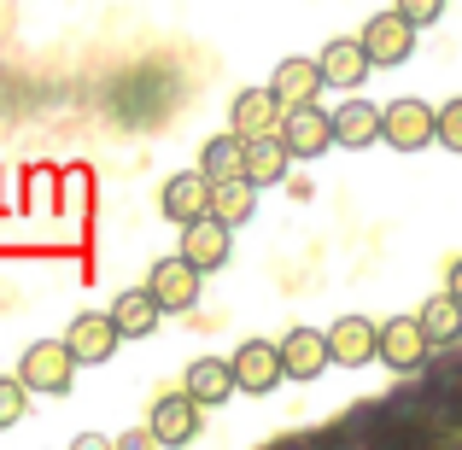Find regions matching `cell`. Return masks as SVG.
<instances>
[{
  "label": "cell",
  "mask_w": 462,
  "mask_h": 450,
  "mask_svg": "<svg viewBox=\"0 0 462 450\" xmlns=\"http://www.w3.org/2000/svg\"><path fill=\"white\" fill-rule=\"evenodd\" d=\"M70 381H77V357L65 351V339H35L30 351L18 357V386L23 392H70Z\"/></svg>",
  "instance_id": "cell-1"
},
{
  "label": "cell",
  "mask_w": 462,
  "mask_h": 450,
  "mask_svg": "<svg viewBox=\"0 0 462 450\" xmlns=\"http://www.w3.org/2000/svg\"><path fill=\"white\" fill-rule=\"evenodd\" d=\"M181 228V258L193 263V270H223L228 263V252H235V228L223 223V216H211V211H199V216H188V223H176Z\"/></svg>",
  "instance_id": "cell-2"
},
{
  "label": "cell",
  "mask_w": 462,
  "mask_h": 450,
  "mask_svg": "<svg viewBox=\"0 0 462 450\" xmlns=\"http://www.w3.org/2000/svg\"><path fill=\"white\" fill-rule=\"evenodd\" d=\"M357 47H363L369 65H404V59L416 53V23H410L404 12H374V18L363 23Z\"/></svg>",
  "instance_id": "cell-3"
},
{
  "label": "cell",
  "mask_w": 462,
  "mask_h": 450,
  "mask_svg": "<svg viewBox=\"0 0 462 450\" xmlns=\"http://www.w3.org/2000/svg\"><path fill=\"white\" fill-rule=\"evenodd\" d=\"M381 141L386 147H398V152H421V147H433V106L428 100H393V106H381Z\"/></svg>",
  "instance_id": "cell-4"
},
{
  "label": "cell",
  "mask_w": 462,
  "mask_h": 450,
  "mask_svg": "<svg viewBox=\"0 0 462 450\" xmlns=\"http://www.w3.org/2000/svg\"><path fill=\"white\" fill-rule=\"evenodd\" d=\"M275 141H282L293 158H322L328 147H334V135H328V112H316V100L282 106V117H275Z\"/></svg>",
  "instance_id": "cell-5"
},
{
  "label": "cell",
  "mask_w": 462,
  "mask_h": 450,
  "mask_svg": "<svg viewBox=\"0 0 462 450\" xmlns=\"http://www.w3.org/2000/svg\"><path fill=\"white\" fill-rule=\"evenodd\" d=\"M374 357L393 363L398 374H416L428 363V334H421L416 316H393V322L374 327Z\"/></svg>",
  "instance_id": "cell-6"
},
{
  "label": "cell",
  "mask_w": 462,
  "mask_h": 450,
  "mask_svg": "<svg viewBox=\"0 0 462 450\" xmlns=\"http://www.w3.org/2000/svg\"><path fill=\"white\" fill-rule=\"evenodd\" d=\"M147 293H152V304L164 316H181V310H193V304H199V270H193L181 252H176V258H158Z\"/></svg>",
  "instance_id": "cell-7"
},
{
  "label": "cell",
  "mask_w": 462,
  "mask_h": 450,
  "mask_svg": "<svg viewBox=\"0 0 462 450\" xmlns=\"http://www.w3.org/2000/svg\"><path fill=\"white\" fill-rule=\"evenodd\" d=\"M117 345H124V334L112 327V316H106V310H82L77 322L65 327V351L77 357V369H82V363H88V369H94V363H112Z\"/></svg>",
  "instance_id": "cell-8"
},
{
  "label": "cell",
  "mask_w": 462,
  "mask_h": 450,
  "mask_svg": "<svg viewBox=\"0 0 462 450\" xmlns=\"http://www.w3.org/2000/svg\"><path fill=\"white\" fill-rule=\"evenodd\" d=\"M228 374H235V392L263 398V392H275V386H282V357H275L270 339H246V345L228 357Z\"/></svg>",
  "instance_id": "cell-9"
},
{
  "label": "cell",
  "mask_w": 462,
  "mask_h": 450,
  "mask_svg": "<svg viewBox=\"0 0 462 450\" xmlns=\"http://www.w3.org/2000/svg\"><path fill=\"white\" fill-rule=\"evenodd\" d=\"M147 439H158V445H188V439H199V404H193L188 392H164L152 404Z\"/></svg>",
  "instance_id": "cell-10"
},
{
  "label": "cell",
  "mask_w": 462,
  "mask_h": 450,
  "mask_svg": "<svg viewBox=\"0 0 462 450\" xmlns=\"http://www.w3.org/2000/svg\"><path fill=\"white\" fill-rule=\"evenodd\" d=\"M275 357H282V381H316V374L328 369L322 327H293V334L275 345Z\"/></svg>",
  "instance_id": "cell-11"
},
{
  "label": "cell",
  "mask_w": 462,
  "mask_h": 450,
  "mask_svg": "<svg viewBox=\"0 0 462 450\" xmlns=\"http://www.w3.org/2000/svg\"><path fill=\"white\" fill-rule=\"evenodd\" d=\"M328 135H334V147H351V152L374 147V141H381V106L374 100H346L339 112H328Z\"/></svg>",
  "instance_id": "cell-12"
},
{
  "label": "cell",
  "mask_w": 462,
  "mask_h": 450,
  "mask_svg": "<svg viewBox=\"0 0 462 450\" xmlns=\"http://www.w3.org/2000/svg\"><path fill=\"white\" fill-rule=\"evenodd\" d=\"M322 339H328V363H346V369H363L374 357V322L369 316H339Z\"/></svg>",
  "instance_id": "cell-13"
},
{
  "label": "cell",
  "mask_w": 462,
  "mask_h": 450,
  "mask_svg": "<svg viewBox=\"0 0 462 450\" xmlns=\"http://www.w3.org/2000/svg\"><path fill=\"white\" fill-rule=\"evenodd\" d=\"M252 205H258V188H252L246 176H205V211L223 216L228 228H240L252 216Z\"/></svg>",
  "instance_id": "cell-14"
},
{
  "label": "cell",
  "mask_w": 462,
  "mask_h": 450,
  "mask_svg": "<svg viewBox=\"0 0 462 450\" xmlns=\"http://www.w3.org/2000/svg\"><path fill=\"white\" fill-rule=\"evenodd\" d=\"M246 141V158H240V176L252 181V188H275V181L287 176V164H293V152L275 141V129L270 135H240Z\"/></svg>",
  "instance_id": "cell-15"
},
{
  "label": "cell",
  "mask_w": 462,
  "mask_h": 450,
  "mask_svg": "<svg viewBox=\"0 0 462 450\" xmlns=\"http://www.w3.org/2000/svg\"><path fill=\"white\" fill-rule=\"evenodd\" d=\"M316 70H322V82H328V88H357V82L369 77V59H363L357 35H339V41H328V47H322Z\"/></svg>",
  "instance_id": "cell-16"
},
{
  "label": "cell",
  "mask_w": 462,
  "mask_h": 450,
  "mask_svg": "<svg viewBox=\"0 0 462 450\" xmlns=\"http://www.w3.org/2000/svg\"><path fill=\"white\" fill-rule=\"evenodd\" d=\"M106 316H112V327H117L124 339H147L152 327L164 322V310L152 304V293H147V287H129V293H117Z\"/></svg>",
  "instance_id": "cell-17"
},
{
  "label": "cell",
  "mask_w": 462,
  "mask_h": 450,
  "mask_svg": "<svg viewBox=\"0 0 462 450\" xmlns=\"http://www.w3.org/2000/svg\"><path fill=\"white\" fill-rule=\"evenodd\" d=\"M270 94L282 106H305L322 94V70H316V59H282L275 65V82H270Z\"/></svg>",
  "instance_id": "cell-18"
},
{
  "label": "cell",
  "mask_w": 462,
  "mask_h": 450,
  "mask_svg": "<svg viewBox=\"0 0 462 450\" xmlns=\"http://www.w3.org/2000/svg\"><path fill=\"white\" fill-rule=\"evenodd\" d=\"M158 211L170 216V223H188V216L205 211V176L199 170H181V176H170L164 188H158Z\"/></svg>",
  "instance_id": "cell-19"
},
{
  "label": "cell",
  "mask_w": 462,
  "mask_h": 450,
  "mask_svg": "<svg viewBox=\"0 0 462 450\" xmlns=\"http://www.w3.org/2000/svg\"><path fill=\"white\" fill-rule=\"evenodd\" d=\"M228 392H235V374H228V357H199L188 363V398L193 404H228Z\"/></svg>",
  "instance_id": "cell-20"
},
{
  "label": "cell",
  "mask_w": 462,
  "mask_h": 450,
  "mask_svg": "<svg viewBox=\"0 0 462 450\" xmlns=\"http://www.w3.org/2000/svg\"><path fill=\"white\" fill-rule=\"evenodd\" d=\"M416 322H421V334H428V345H451V339H462V304H457V293H451V287L433 293L416 310Z\"/></svg>",
  "instance_id": "cell-21"
},
{
  "label": "cell",
  "mask_w": 462,
  "mask_h": 450,
  "mask_svg": "<svg viewBox=\"0 0 462 450\" xmlns=\"http://www.w3.org/2000/svg\"><path fill=\"white\" fill-rule=\"evenodd\" d=\"M275 117H282V100H275L270 88H246V94H235V135H270L275 129Z\"/></svg>",
  "instance_id": "cell-22"
},
{
  "label": "cell",
  "mask_w": 462,
  "mask_h": 450,
  "mask_svg": "<svg viewBox=\"0 0 462 450\" xmlns=\"http://www.w3.org/2000/svg\"><path fill=\"white\" fill-rule=\"evenodd\" d=\"M240 158H246V141L228 129V135H211L199 147V176H240Z\"/></svg>",
  "instance_id": "cell-23"
},
{
  "label": "cell",
  "mask_w": 462,
  "mask_h": 450,
  "mask_svg": "<svg viewBox=\"0 0 462 450\" xmlns=\"http://www.w3.org/2000/svg\"><path fill=\"white\" fill-rule=\"evenodd\" d=\"M433 141L451 147V152H462V100H445L439 112H433Z\"/></svg>",
  "instance_id": "cell-24"
},
{
  "label": "cell",
  "mask_w": 462,
  "mask_h": 450,
  "mask_svg": "<svg viewBox=\"0 0 462 450\" xmlns=\"http://www.w3.org/2000/svg\"><path fill=\"white\" fill-rule=\"evenodd\" d=\"M23 398H30V392H23L18 381H0V433H6V427H18V421H23V409H30Z\"/></svg>",
  "instance_id": "cell-25"
},
{
  "label": "cell",
  "mask_w": 462,
  "mask_h": 450,
  "mask_svg": "<svg viewBox=\"0 0 462 450\" xmlns=\"http://www.w3.org/2000/svg\"><path fill=\"white\" fill-rule=\"evenodd\" d=\"M393 12H404V18L416 23V30H428V23L445 12V0H393Z\"/></svg>",
  "instance_id": "cell-26"
}]
</instances>
